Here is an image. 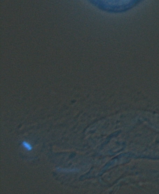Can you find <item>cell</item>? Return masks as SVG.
Listing matches in <instances>:
<instances>
[{
    "label": "cell",
    "instance_id": "6da1fadb",
    "mask_svg": "<svg viewBox=\"0 0 159 194\" xmlns=\"http://www.w3.org/2000/svg\"><path fill=\"white\" fill-rule=\"evenodd\" d=\"M91 4L104 11L122 12L126 11L143 0H88Z\"/></svg>",
    "mask_w": 159,
    "mask_h": 194
},
{
    "label": "cell",
    "instance_id": "7a4b0ae2",
    "mask_svg": "<svg viewBox=\"0 0 159 194\" xmlns=\"http://www.w3.org/2000/svg\"><path fill=\"white\" fill-rule=\"evenodd\" d=\"M23 147L24 149H26L27 151H31L32 149V146L29 143V142H23L22 144Z\"/></svg>",
    "mask_w": 159,
    "mask_h": 194
}]
</instances>
